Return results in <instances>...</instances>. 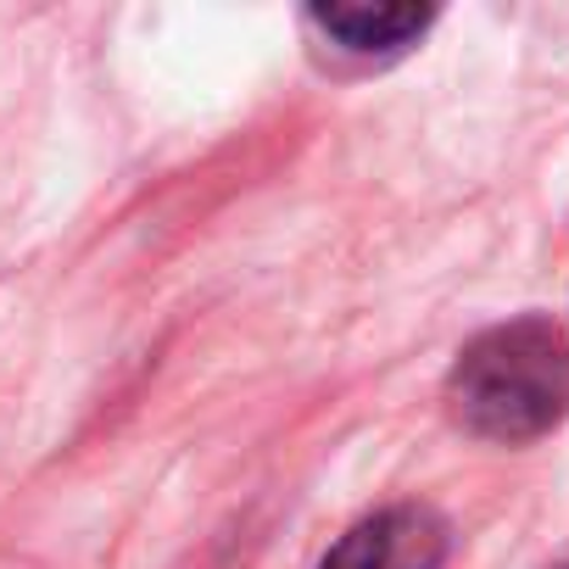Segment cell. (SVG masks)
Wrapping results in <instances>:
<instances>
[{"label":"cell","instance_id":"cell-3","mask_svg":"<svg viewBox=\"0 0 569 569\" xmlns=\"http://www.w3.org/2000/svg\"><path fill=\"white\" fill-rule=\"evenodd\" d=\"M430 7H313V23L341 46V51H363V57H391L402 46H413L430 29Z\"/></svg>","mask_w":569,"mask_h":569},{"label":"cell","instance_id":"cell-4","mask_svg":"<svg viewBox=\"0 0 569 569\" xmlns=\"http://www.w3.org/2000/svg\"><path fill=\"white\" fill-rule=\"evenodd\" d=\"M563 569H569V563H563Z\"/></svg>","mask_w":569,"mask_h":569},{"label":"cell","instance_id":"cell-1","mask_svg":"<svg viewBox=\"0 0 569 569\" xmlns=\"http://www.w3.org/2000/svg\"><path fill=\"white\" fill-rule=\"evenodd\" d=\"M452 413L486 441L547 436L569 413V336L547 319L486 330L452 369Z\"/></svg>","mask_w":569,"mask_h":569},{"label":"cell","instance_id":"cell-2","mask_svg":"<svg viewBox=\"0 0 569 569\" xmlns=\"http://www.w3.org/2000/svg\"><path fill=\"white\" fill-rule=\"evenodd\" d=\"M441 558H447V525L430 508L402 502L347 530L319 569H441Z\"/></svg>","mask_w":569,"mask_h":569}]
</instances>
